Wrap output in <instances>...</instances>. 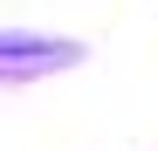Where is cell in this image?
I'll return each instance as SVG.
<instances>
[{"label": "cell", "mask_w": 158, "mask_h": 151, "mask_svg": "<svg viewBox=\"0 0 158 151\" xmlns=\"http://www.w3.org/2000/svg\"><path fill=\"white\" fill-rule=\"evenodd\" d=\"M41 62H76V48H69V41H35V48H28L21 35L7 41V69H14V76H41Z\"/></svg>", "instance_id": "6da1fadb"}]
</instances>
